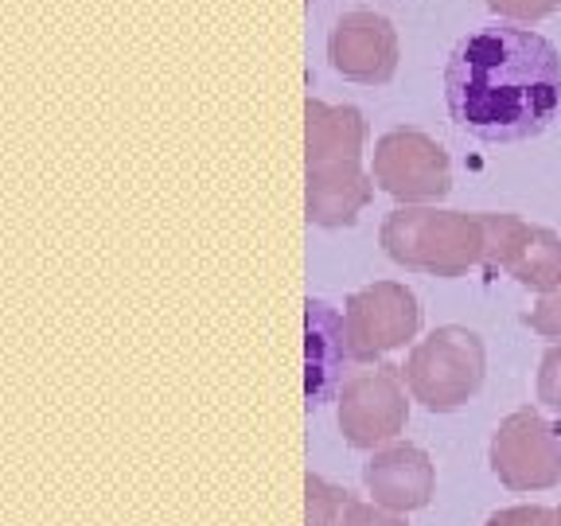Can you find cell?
<instances>
[{"mask_svg": "<svg viewBox=\"0 0 561 526\" xmlns=\"http://www.w3.org/2000/svg\"><path fill=\"white\" fill-rule=\"evenodd\" d=\"M335 421H340V433L351 448L378 453V448L394 445L410 421L405 378L398 375V367L351 375L335 395Z\"/></svg>", "mask_w": 561, "mask_h": 526, "instance_id": "6", "label": "cell"}, {"mask_svg": "<svg viewBox=\"0 0 561 526\" xmlns=\"http://www.w3.org/2000/svg\"><path fill=\"white\" fill-rule=\"evenodd\" d=\"M550 526H561V507H553V523Z\"/></svg>", "mask_w": 561, "mask_h": 526, "instance_id": "20", "label": "cell"}, {"mask_svg": "<svg viewBox=\"0 0 561 526\" xmlns=\"http://www.w3.org/2000/svg\"><path fill=\"white\" fill-rule=\"evenodd\" d=\"M340 526H405V518L394 515V511L378 507V503H363L351 495L347 507H343Z\"/></svg>", "mask_w": 561, "mask_h": 526, "instance_id": "18", "label": "cell"}, {"mask_svg": "<svg viewBox=\"0 0 561 526\" xmlns=\"http://www.w3.org/2000/svg\"><path fill=\"white\" fill-rule=\"evenodd\" d=\"M375 175L363 168V160L347 164H320L305 168V210L308 222L328 230L351 227L359 210L375 199Z\"/></svg>", "mask_w": 561, "mask_h": 526, "instance_id": "12", "label": "cell"}, {"mask_svg": "<svg viewBox=\"0 0 561 526\" xmlns=\"http://www.w3.org/2000/svg\"><path fill=\"white\" fill-rule=\"evenodd\" d=\"M343 328H347L351 363H375L417 335L421 305L413 289H405L398 281H375V285H363L347 297Z\"/></svg>", "mask_w": 561, "mask_h": 526, "instance_id": "7", "label": "cell"}, {"mask_svg": "<svg viewBox=\"0 0 561 526\" xmlns=\"http://www.w3.org/2000/svg\"><path fill=\"white\" fill-rule=\"evenodd\" d=\"M483 367H488V355L480 335L472 328L445 324L433 328L410 351L402 378L413 402L433 413H453L476 398V390L483 386Z\"/></svg>", "mask_w": 561, "mask_h": 526, "instance_id": "3", "label": "cell"}, {"mask_svg": "<svg viewBox=\"0 0 561 526\" xmlns=\"http://www.w3.org/2000/svg\"><path fill=\"white\" fill-rule=\"evenodd\" d=\"M526 324L542 340H561V285L538 297V305L526 312Z\"/></svg>", "mask_w": 561, "mask_h": 526, "instance_id": "16", "label": "cell"}, {"mask_svg": "<svg viewBox=\"0 0 561 526\" xmlns=\"http://www.w3.org/2000/svg\"><path fill=\"white\" fill-rule=\"evenodd\" d=\"M538 402L561 413V343H553L538 363Z\"/></svg>", "mask_w": 561, "mask_h": 526, "instance_id": "17", "label": "cell"}, {"mask_svg": "<svg viewBox=\"0 0 561 526\" xmlns=\"http://www.w3.org/2000/svg\"><path fill=\"white\" fill-rule=\"evenodd\" d=\"M351 363L347 328L343 312H335L328 300H308L305 305V398L308 405L328 402L340 395L343 367Z\"/></svg>", "mask_w": 561, "mask_h": 526, "instance_id": "11", "label": "cell"}, {"mask_svg": "<svg viewBox=\"0 0 561 526\" xmlns=\"http://www.w3.org/2000/svg\"><path fill=\"white\" fill-rule=\"evenodd\" d=\"M488 460L511 491H546L561 483V437L538 410L507 413L491 437Z\"/></svg>", "mask_w": 561, "mask_h": 526, "instance_id": "8", "label": "cell"}, {"mask_svg": "<svg viewBox=\"0 0 561 526\" xmlns=\"http://www.w3.org/2000/svg\"><path fill=\"white\" fill-rule=\"evenodd\" d=\"M328 59L347 82L382 87L398 75V32L382 12L355 9L335 20L328 35Z\"/></svg>", "mask_w": 561, "mask_h": 526, "instance_id": "9", "label": "cell"}, {"mask_svg": "<svg viewBox=\"0 0 561 526\" xmlns=\"http://www.w3.org/2000/svg\"><path fill=\"white\" fill-rule=\"evenodd\" d=\"M347 491L320 476H305V526H340L343 507H347Z\"/></svg>", "mask_w": 561, "mask_h": 526, "instance_id": "14", "label": "cell"}, {"mask_svg": "<svg viewBox=\"0 0 561 526\" xmlns=\"http://www.w3.org/2000/svg\"><path fill=\"white\" fill-rule=\"evenodd\" d=\"M553 523V507L542 503H526V507H503L488 518V526H550Z\"/></svg>", "mask_w": 561, "mask_h": 526, "instance_id": "19", "label": "cell"}, {"mask_svg": "<svg viewBox=\"0 0 561 526\" xmlns=\"http://www.w3.org/2000/svg\"><path fill=\"white\" fill-rule=\"evenodd\" d=\"M448 114L488 145L530 140L561 105V55L546 35L495 24L465 35L445 67Z\"/></svg>", "mask_w": 561, "mask_h": 526, "instance_id": "1", "label": "cell"}, {"mask_svg": "<svg viewBox=\"0 0 561 526\" xmlns=\"http://www.w3.org/2000/svg\"><path fill=\"white\" fill-rule=\"evenodd\" d=\"M370 175L386 195H394L402 207H425L453 192V164L430 133L390 129L375 140Z\"/></svg>", "mask_w": 561, "mask_h": 526, "instance_id": "4", "label": "cell"}, {"mask_svg": "<svg viewBox=\"0 0 561 526\" xmlns=\"http://www.w3.org/2000/svg\"><path fill=\"white\" fill-rule=\"evenodd\" d=\"M488 9L495 12L507 24H535V20H546L561 9V0H488Z\"/></svg>", "mask_w": 561, "mask_h": 526, "instance_id": "15", "label": "cell"}, {"mask_svg": "<svg viewBox=\"0 0 561 526\" xmlns=\"http://www.w3.org/2000/svg\"><path fill=\"white\" fill-rule=\"evenodd\" d=\"M378 242L390 262L433 277H465L483 265V222L468 210L398 207L382 219Z\"/></svg>", "mask_w": 561, "mask_h": 526, "instance_id": "2", "label": "cell"}, {"mask_svg": "<svg viewBox=\"0 0 561 526\" xmlns=\"http://www.w3.org/2000/svg\"><path fill=\"white\" fill-rule=\"evenodd\" d=\"M367 122L355 105H328L320 98L305 102V168L363 160Z\"/></svg>", "mask_w": 561, "mask_h": 526, "instance_id": "13", "label": "cell"}, {"mask_svg": "<svg viewBox=\"0 0 561 526\" xmlns=\"http://www.w3.org/2000/svg\"><path fill=\"white\" fill-rule=\"evenodd\" d=\"M483 222V265L507 273L538 297L561 285V235L526 222L507 210H480Z\"/></svg>", "mask_w": 561, "mask_h": 526, "instance_id": "5", "label": "cell"}, {"mask_svg": "<svg viewBox=\"0 0 561 526\" xmlns=\"http://www.w3.org/2000/svg\"><path fill=\"white\" fill-rule=\"evenodd\" d=\"M363 483H367L378 507L394 511V515H410V511L430 507L433 488H437V468H433L425 448L394 441L367 460Z\"/></svg>", "mask_w": 561, "mask_h": 526, "instance_id": "10", "label": "cell"}]
</instances>
